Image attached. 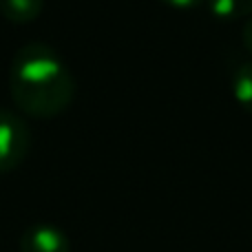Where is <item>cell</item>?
I'll list each match as a JSON object with an SVG mask.
<instances>
[{
  "label": "cell",
  "mask_w": 252,
  "mask_h": 252,
  "mask_svg": "<svg viewBox=\"0 0 252 252\" xmlns=\"http://www.w3.org/2000/svg\"><path fill=\"white\" fill-rule=\"evenodd\" d=\"M20 252H71V241L53 223H33L22 232Z\"/></svg>",
  "instance_id": "3957f363"
},
{
  "label": "cell",
  "mask_w": 252,
  "mask_h": 252,
  "mask_svg": "<svg viewBox=\"0 0 252 252\" xmlns=\"http://www.w3.org/2000/svg\"><path fill=\"white\" fill-rule=\"evenodd\" d=\"M208 9L219 20H239L252 16V0H208Z\"/></svg>",
  "instance_id": "8992f818"
},
{
  "label": "cell",
  "mask_w": 252,
  "mask_h": 252,
  "mask_svg": "<svg viewBox=\"0 0 252 252\" xmlns=\"http://www.w3.org/2000/svg\"><path fill=\"white\" fill-rule=\"evenodd\" d=\"M9 93L25 115L51 120L73 104L75 78L53 47L29 42L11 60Z\"/></svg>",
  "instance_id": "6da1fadb"
},
{
  "label": "cell",
  "mask_w": 252,
  "mask_h": 252,
  "mask_svg": "<svg viewBox=\"0 0 252 252\" xmlns=\"http://www.w3.org/2000/svg\"><path fill=\"white\" fill-rule=\"evenodd\" d=\"M31 148V128L20 115L0 109V175L16 170Z\"/></svg>",
  "instance_id": "7a4b0ae2"
},
{
  "label": "cell",
  "mask_w": 252,
  "mask_h": 252,
  "mask_svg": "<svg viewBox=\"0 0 252 252\" xmlns=\"http://www.w3.org/2000/svg\"><path fill=\"white\" fill-rule=\"evenodd\" d=\"M241 40H244V47L252 53V16L248 18V20H246V25H244V33H241Z\"/></svg>",
  "instance_id": "ba28073f"
},
{
  "label": "cell",
  "mask_w": 252,
  "mask_h": 252,
  "mask_svg": "<svg viewBox=\"0 0 252 252\" xmlns=\"http://www.w3.org/2000/svg\"><path fill=\"white\" fill-rule=\"evenodd\" d=\"M232 97L235 102L252 115V62H246L232 73Z\"/></svg>",
  "instance_id": "5b68a950"
},
{
  "label": "cell",
  "mask_w": 252,
  "mask_h": 252,
  "mask_svg": "<svg viewBox=\"0 0 252 252\" xmlns=\"http://www.w3.org/2000/svg\"><path fill=\"white\" fill-rule=\"evenodd\" d=\"M44 0H0V16L13 25H29L42 13Z\"/></svg>",
  "instance_id": "277c9868"
},
{
  "label": "cell",
  "mask_w": 252,
  "mask_h": 252,
  "mask_svg": "<svg viewBox=\"0 0 252 252\" xmlns=\"http://www.w3.org/2000/svg\"><path fill=\"white\" fill-rule=\"evenodd\" d=\"M161 2L173 9H195L197 4H201L204 0H161Z\"/></svg>",
  "instance_id": "52a82bcc"
}]
</instances>
